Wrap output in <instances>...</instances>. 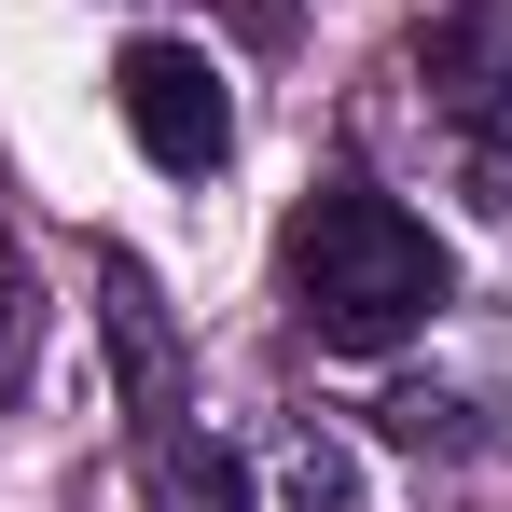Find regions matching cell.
Listing matches in <instances>:
<instances>
[{"mask_svg": "<svg viewBox=\"0 0 512 512\" xmlns=\"http://www.w3.org/2000/svg\"><path fill=\"white\" fill-rule=\"evenodd\" d=\"M457 291V263L429 236L402 194H374V180H319L305 208H291V319L346 360H374V346H402Z\"/></svg>", "mask_w": 512, "mask_h": 512, "instance_id": "cell-1", "label": "cell"}, {"mask_svg": "<svg viewBox=\"0 0 512 512\" xmlns=\"http://www.w3.org/2000/svg\"><path fill=\"white\" fill-rule=\"evenodd\" d=\"M111 111H125V139L167 180H208L236 153V97L208 70V42H125V56H111Z\"/></svg>", "mask_w": 512, "mask_h": 512, "instance_id": "cell-2", "label": "cell"}, {"mask_svg": "<svg viewBox=\"0 0 512 512\" xmlns=\"http://www.w3.org/2000/svg\"><path fill=\"white\" fill-rule=\"evenodd\" d=\"M416 70H429V111H443V125L499 111L512 97V0H443L416 28Z\"/></svg>", "mask_w": 512, "mask_h": 512, "instance_id": "cell-3", "label": "cell"}, {"mask_svg": "<svg viewBox=\"0 0 512 512\" xmlns=\"http://www.w3.org/2000/svg\"><path fill=\"white\" fill-rule=\"evenodd\" d=\"M97 291H111V346H125L139 429H180V346H167V305H153V277H139V263H97Z\"/></svg>", "mask_w": 512, "mask_h": 512, "instance_id": "cell-4", "label": "cell"}, {"mask_svg": "<svg viewBox=\"0 0 512 512\" xmlns=\"http://www.w3.org/2000/svg\"><path fill=\"white\" fill-rule=\"evenodd\" d=\"M153 512H250V471H236V443L153 429Z\"/></svg>", "mask_w": 512, "mask_h": 512, "instance_id": "cell-5", "label": "cell"}, {"mask_svg": "<svg viewBox=\"0 0 512 512\" xmlns=\"http://www.w3.org/2000/svg\"><path fill=\"white\" fill-rule=\"evenodd\" d=\"M374 429H388V443H416V457H457V443H471V416H457L443 388H388V402H374Z\"/></svg>", "mask_w": 512, "mask_h": 512, "instance_id": "cell-6", "label": "cell"}, {"mask_svg": "<svg viewBox=\"0 0 512 512\" xmlns=\"http://www.w3.org/2000/svg\"><path fill=\"white\" fill-rule=\"evenodd\" d=\"M457 167H471V194H485V208H512V97L457 125Z\"/></svg>", "mask_w": 512, "mask_h": 512, "instance_id": "cell-7", "label": "cell"}]
</instances>
